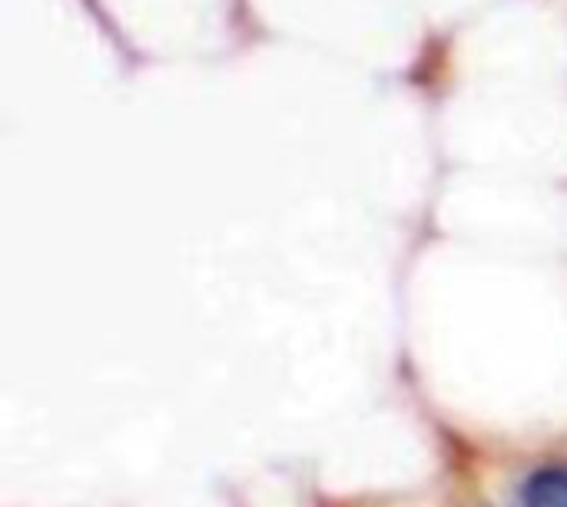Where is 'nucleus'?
Masks as SVG:
<instances>
[{"label": "nucleus", "instance_id": "f257e3e1", "mask_svg": "<svg viewBox=\"0 0 567 507\" xmlns=\"http://www.w3.org/2000/svg\"><path fill=\"white\" fill-rule=\"evenodd\" d=\"M525 507H567V465H548L525 485Z\"/></svg>", "mask_w": 567, "mask_h": 507}]
</instances>
